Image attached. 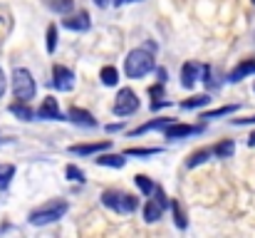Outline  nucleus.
I'll return each instance as SVG.
<instances>
[{
  "label": "nucleus",
  "mask_w": 255,
  "mask_h": 238,
  "mask_svg": "<svg viewBox=\"0 0 255 238\" xmlns=\"http://www.w3.org/2000/svg\"><path fill=\"white\" fill-rule=\"evenodd\" d=\"M151 70H154V57L146 50H131L127 55V60H124V72H127V77L131 79L146 77Z\"/></svg>",
  "instance_id": "nucleus-1"
},
{
  "label": "nucleus",
  "mask_w": 255,
  "mask_h": 238,
  "mask_svg": "<svg viewBox=\"0 0 255 238\" xmlns=\"http://www.w3.org/2000/svg\"><path fill=\"white\" fill-rule=\"evenodd\" d=\"M67 201H60V199H55V201H47V204H42L40 209H35L32 214H30V224L32 226H47V224H55V221H60L65 214H67Z\"/></svg>",
  "instance_id": "nucleus-2"
},
{
  "label": "nucleus",
  "mask_w": 255,
  "mask_h": 238,
  "mask_svg": "<svg viewBox=\"0 0 255 238\" xmlns=\"http://www.w3.org/2000/svg\"><path fill=\"white\" fill-rule=\"evenodd\" d=\"M99 199H102V204H104L107 209H112V211H117V214H131V211H136V206H139V201H136L131 194H124V191H104Z\"/></svg>",
  "instance_id": "nucleus-3"
},
{
  "label": "nucleus",
  "mask_w": 255,
  "mask_h": 238,
  "mask_svg": "<svg viewBox=\"0 0 255 238\" xmlns=\"http://www.w3.org/2000/svg\"><path fill=\"white\" fill-rule=\"evenodd\" d=\"M12 94H15V99H20V102H27V99L35 97V79L30 75V70L17 67V70L12 72Z\"/></svg>",
  "instance_id": "nucleus-4"
},
{
  "label": "nucleus",
  "mask_w": 255,
  "mask_h": 238,
  "mask_svg": "<svg viewBox=\"0 0 255 238\" xmlns=\"http://www.w3.org/2000/svg\"><path fill=\"white\" fill-rule=\"evenodd\" d=\"M114 114L117 117H129V114H134L136 109H139V97H136V92L134 89H129V87H124V89H119V94H117V102H114Z\"/></svg>",
  "instance_id": "nucleus-5"
},
{
  "label": "nucleus",
  "mask_w": 255,
  "mask_h": 238,
  "mask_svg": "<svg viewBox=\"0 0 255 238\" xmlns=\"http://www.w3.org/2000/svg\"><path fill=\"white\" fill-rule=\"evenodd\" d=\"M52 77H55V87H57L60 92H70V89L75 87V75H72V70H67V67H62V65H55Z\"/></svg>",
  "instance_id": "nucleus-6"
},
{
  "label": "nucleus",
  "mask_w": 255,
  "mask_h": 238,
  "mask_svg": "<svg viewBox=\"0 0 255 238\" xmlns=\"http://www.w3.org/2000/svg\"><path fill=\"white\" fill-rule=\"evenodd\" d=\"M37 117L40 119H62V112H60V104L55 97H45L40 109H37Z\"/></svg>",
  "instance_id": "nucleus-7"
},
{
  "label": "nucleus",
  "mask_w": 255,
  "mask_h": 238,
  "mask_svg": "<svg viewBox=\"0 0 255 238\" xmlns=\"http://www.w3.org/2000/svg\"><path fill=\"white\" fill-rule=\"evenodd\" d=\"M62 27L75 30V32H87V30L92 27V20H89L87 12H77V15H72V17H65V20H62Z\"/></svg>",
  "instance_id": "nucleus-8"
},
{
  "label": "nucleus",
  "mask_w": 255,
  "mask_h": 238,
  "mask_svg": "<svg viewBox=\"0 0 255 238\" xmlns=\"http://www.w3.org/2000/svg\"><path fill=\"white\" fill-rule=\"evenodd\" d=\"M201 72H203V67H201L198 62H186L183 70H181V84H183L186 89H191V87L196 84V79L201 77Z\"/></svg>",
  "instance_id": "nucleus-9"
},
{
  "label": "nucleus",
  "mask_w": 255,
  "mask_h": 238,
  "mask_svg": "<svg viewBox=\"0 0 255 238\" xmlns=\"http://www.w3.org/2000/svg\"><path fill=\"white\" fill-rule=\"evenodd\" d=\"M109 147H112V142H94V144H75V147H70V152L77 157H89L97 152H107Z\"/></svg>",
  "instance_id": "nucleus-10"
},
{
  "label": "nucleus",
  "mask_w": 255,
  "mask_h": 238,
  "mask_svg": "<svg viewBox=\"0 0 255 238\" xmlns=\"http://www.w3.org/2000/svg\"><path fill=\"white\" fill-rule=\"evenodd\" d=\"M201 132V127H188V124H169L166 129H164V137L166 139H183V137H188V134H198Z\"/></svg>",
  "instance_id": "nucleus-11"
},
{
  "label": "nucleus",
  "mask_w": 255,
  "mask_h": 238,
  "mask_svg": "<svg viewBox=\"0 0 255 238\" xmlns=\"http://www.w3.org/2000/svg\"><path fill=\"white\" fill-rule=\"evenodd\" d=\"M67 117H70L75 124H80V127H97V119H94L87 109H80V107H72Z\"/></svg>",
  "instance_id": "nucleus-12"
},
{
  "label": "nucleus",
  "mask_w": 255,
  "mask_h": 238,
  "mask_svg": "<svg viewBox=\"0 0 255 238\" xmlns=\"http://www.w3.org/2000/svg\"><path fill=\"white\" fill-rule=\"evenodd\" d=\"M169 124H173V119H169V117H161V119H151V122H146V124H141V127H136V129L131 132V137H139V134H146V132H151V129H166Z\"/></svg>",
  "instance_id": "nucleus-13"
},
{
  "label": "nucleus",
  "mask_w": 255,
  "mask_h": 238,
  "mask_svg": "<svg viewBox=\"0 0 255 238\" xmlns=\"http://www.w3.org/2000/svg\"><path fill=\"white\" fill-rule=\"evenodd\" d=\"M248 75H255V60H243L231 75H228V82H241L243 77Z\"/></svg>",
  "instance_id": "nucleus-14"
},
{
  "label": "nucleus",
  "mask_w": 255,
  "mask_h": 238,
  "mask_svg": "<svg viewBox=\"0 0 255 238\" xmlns=\"http://www.w3.org/2000/svg\"><path fill=\"white\" fill-rule=\"evenodd\" d=\"M161 214H164V206H161V204H159L156 199L146 201V206H144V219H146L149 224L159 221V219H161Z\"/></svg>",
  "instance_id": "nucleus-15"
},
{
  "label": "nucleus",
  "mask_w": 255,
  "mask_h": 238,
  "mask_svg": "<svg viewBox=\"0 0 255 238\" xmlns=\"http://www.w3.org/2000/svg\"><path fill=\"white\" fill-rule=\"evenodd\" d=\"M94 161H97L99 166H109V169H122V166L127 164V159L122 157V154H99Z\"/></svg>",
  "instance_id": "nucleus-16"
},
{
  "label": "nucleus",
  "mask_w": 255,
  "mask_h": 238,
  "mask_svg": "<svg viewBox=\"0 0 255 238\" xmlns=\"http://www.w3.org/2000/svg\"><path fill=\"white\" fill-rule=\"evenodd\" d=\"M10 112H12L17 119H22V122H32V117H35V112L27 107V102H20V99L10 107Z\"/></svg>",
  "instance_id": "nucleus-17"
},
{
  "label": "nucleus",
  "mask_w": 255,
  "mask_h": 238,
  "mask_svg": "<svg viewBox=\"0 0 255 238\" xmlns=\"http://www.w3.org/2000/svg\"><path fill=\"white\" fill-rule=\"evenodd\" d=\"M208 102H211V97H208V94H196V97H191V99L181 102V109H201V107H206Z\"/></svg>",
  "instance_id": "nucleus-18"
},
{
  "label": "nucleus",
  "mask_w": 255,
  "mask_h": 238,
  "mask_svg": "<svg viewBox=\"0 0 255 238\" xmlns=\"http://www.w3.org/2000/svg\"><path fill=\"white\" fill-rule=\"evenodd\" d=\"M99 79H102V84H104V87H114V84L119 82V72H117V67H102Z\"/></svg>",
  "instance_id": "nucleus-19"
},
{
  "label": "nucleus",
  "mask_w": 255,
  "mask_h": 238,
  "mask_svg": "<svg viewBox=\"0 0 255 238\" xmlns=\"http://www.w3.org/2000/svg\"><path fill=\"white\" fill-rule=\"evenodd\" d=\"M233 152H236V144H233L231 139H226V142H221V144H216V147H213V154H216L218 159L233 157Z\"/></svg>",
  "instance_id": "nucleus-20"
},
{
  "label": "nucleus",
  "mask_w": 255,
  "mask_h": 238,
  "mask_svg": "<svg viewBox=\"0 0 255 238\" xmlns=\"http://www.w3.org/2000/svg\"><path fill=\"white\" fill-rule=\"evenodd\" d=\"M238 109V104H228V107H218V109H211V112H203L201 119H218V117H226V114H233Z\"/></svg>",
  "instance_id": "nucleus-21"
},
{
  "label": "nucleus",
  "mask_w": 255,
  "mask_h": 238,
  "mask_svg": "<svg viewBox=\"0 0 255 238\" xmlns=\"http://www.w3.org/2000/svg\"><path fill=\"white\" fill-rule=\"evenodd\" d=\"M208 157H211V152H208V149H201V152H196V154H191V157H188L186 166H188V169H193V166L203 164V161H206Z\"/></svg>",
  "instance_id": "nucleus-22"
},
{
  "label": "nucleus",
  "mask_w": 255,
  "mask_h": 238,
  "mask_svg": "<svg viewBox=\"0 0 255 238\" xmlns=\"http://www.w3.org/2000/svg\"><path fill=\"white\" fill-rule=\"evenodd\" d=\"M50 7L55 12H70L75 7V0H50Z\"/></svg>",
  "instance_id": "nucleus-23"
},
{
  "label": "nucleus",
  "mask_w": 255,
  "mask_h": 238,
  "mask_svg": "<svg viewBox=\"0 0 255 238\" xmlns=\"http://www.w3.org/2000/svg\"><path fill=\"white\" fill-rule=\"evenodd\" d=\"M136 186H139L144 194H154V189H156V184H154L149 176H141V174L136 176Z\"/></svg>",
  "instance_id": "nucleus-24"
},
{
  "label": "nucleus",
  "mask_w": 255,
  "mask_h": 238,
  "mask_svg": "<svg viewBox=\"0 0 255 238\" xmlns=\"http://www.w3.org/2000/svg\"><path fill=\"white\" fill-rule=\"evenodd\" d=\"M12 176H15V166H5V169H0V191L10 186V179H12Z\"/></svg>",
  "instance_id": "nucleus-25"
},
{
  "label": "nucleus",
  "mask_w": 255,
  "mask_h": 238,
  "mask_svg": "<svg viewBox=\"0 0 255 238\" xmlns=\"http://www.w3.org/2000/svg\"><path fill=\"white\" fill-rule=\"evenodd\" d=\"M65 176H67L70 181H85V171H82V169H77L75 164H70V166L65 169Z\"/></svg>",
  "instance_id": "nucleus-26"
},
{
  "label": "nucleus",
  "mask_w": 255,
  "mask_h": 238,
  "mask_svg": "<svg viewBox=\"0 0 255 238\" xmlns=\"http://www.w3.org/2000/svg\"><path fill=\"white\" fill-rule=\"evenodd\" d=\"M57 50V27L50 25L47 27V52H55Z\"/></svg>",
  "instance_id": "nucleus-27"
},
{
  "label": "nucleus",
  "mask_w": 255,
  "mask_h": 238,
  "mask_svg": "<svg viewBox=\"0 0 255 238\" xmlns=\"http://www.w3.org/2000/svg\"><path fill=\"white\" fill-rule=\"evenodd\" d=\"M171 206H173V216H176V226H178V229H186L188 224H186V216H183V211H181V206H178L176 201H173Z\"/></svg>",
  "instance_id": "nucleus-28"
},
{
  "label": "nucleus",
  "mask_w": 255,
  "mask_h": 238,
  "mask_svg": "<svg viewBox=\"0 0 255 238\" xmlns=\"http://www.w3.org/2000/svg\"><path fill=\"white\" fill-rule=\"evenodd\" d=\"M127 154H129V157H151V154H159V149H156V147H154V149H136V147H134V149H127Z\"/></svg>",
  "instance_id": "nucleus-29"
},
{
  "label": "nucleus",
  "mask_w": 255,
  "mask_h": 238,
  "mask_svg": "<svg viewBox=\"0 0 255 238\" xmlns=\"http://www.w3.org/2000/svg\"><path fill=\"white\" fill-rule=\"evenodd\" d=\"M5 89H7V79H5V72H2V67H0V99H2Z\"/></svg>",
  "instance_id": "nucleus-30"
},
{
  "label": "nucleus",
  "mask_w": 255,
  "mask_h": 238,
  "mask_svg": "<svg viewBox=\"0 0 255 238\" xmlns=\"http://www.w3.org/2000/svg\"><path fill=\"white\" fill-rule=\"evenodd\" d=\"M233 124H255V114L253 117H246V119H233Z\"/></svg>",
  "instance_id": "nucleus-31"
},
{
  "label": "nucleus",
  "mask_w": 255,
  "mask_h": 238,
  "mask_svg": "<svg viewBox=\"0 0 255 238\" xmlns=\"http://www.w3.org/2000/svg\"><path fill=\"white\" fill-rule=\"evenodd\" d=\"M166 104H169V102H164V99H161V102H154V104H151V109L156 112V109H161V107H166Z\"/></svg>",
  "instance_id": "nucleus-32"
},
{
  "label": "nucleus",
  "mask_w": 255,
  "mask_h": 238,
  "mask_svg": "<svg viewBox=\"0 0 255 238\" xmlns=\"http://www.w3.org/2000/svg\"><path fill=\"white\" fill-rule=\"evenodd\" d=\"M248 147H255V132L251 134V137H248Z\"/></svg>",
  "instance_id": "nucleus-33"
},
{
  "label": "nucleus",
  "mask_w": 255,
  "mask_h": 238,
  "mask_svg": "<svg viewBox=\"0 0 255 238\" xmlns=\"http://www.w3.org/2000/svg\"><path fill=\"white\" fill-rule=\"evenodd\" d=\"M94 2H97V5H99V7H104V5H107V2H109V0H94Z\"/></svg>",
  "instance_id": "nucleus-34"
},
{
  "label": "nucleus",
  "mask_w": 255,
  "mask_h": 238,
  "mask_svg": "<svg viewBox=\"0 0 255 238\" xmlns=\"http://www.w3.org/2000/svg\"><path fill=\"white\" fill-rule=\"evenodd\" d=\"M122 2H124V0H114V5H122Z\"/></svg>",
  "instance_id": "nucleus-35"
},
{
  "label": "nucleus",
  "mask_w": 255,
  "mask_h": 238,
  "mask_svg": "<svg viewBox=\"0 0 255 238\" xmlns=\"http://www.w3.org/2000/svg\"><path fill=\"white\" fill-rule=\"evenodd\" d=\"M127 2H139V0H127Z\"/></svg>",
  "instance_id": "nucleus-36"
},
{
  "label": "nucleus",
  "mask_w": 255,
  "mask_h": 238,
  "mask_svg": "<svg viewBox=\"0 0 255 238\" xmlns=\"http://www.w3.org/2000/svg\"><path fill=\"white\" fill-rule=\"evenodd\" d=\"M253 5H255V0H253Z\"/></svg>",
  "instance_id": "nucleus-37"
}]
</instances>
